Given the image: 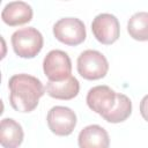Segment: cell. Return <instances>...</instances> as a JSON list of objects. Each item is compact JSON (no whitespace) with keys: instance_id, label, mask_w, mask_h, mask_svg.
I'll use <instances>...</instances> for the list:
<instances>
[{"instance_id":"obj_15","label":"cell","mask_w":148,"mask_h":148,"mask_svg":"<svg viewBox=\"0 0 148 148\" xmlns=\"http://www.w3.org/2000/svg\"><path fill=\"white\" fill-rule=\"evenodd\" d=\"M140 113L142 118L148 121V95H146L140 102Z\"/></svg>"},{"instance_id":"obj_4","label":"cell","mask_w":148,"mask_h":148,"mask_svg":"<svg viewBox=\"0 0 148 148\" xmlns=\"http://www.w3.org/2000/svg\"><path fill=\"white\" fill-rule=\"evenodd\" d=\"M53 35L59 42L66 45L76 46L87 37L86 25L80 18L64 17L54 23Z\"/></svg>"},{"instance_id":"obj_6","label":"cell","mask_w":148,"mask_h":148,"mask_svg":"<svg viewBox=\"0 0 148 148\" xmlns=\"http://www.w3.org/2000/svg\"><path fill=\"white\" fill-rule=\"evenodd\" d=\"M46 120L51 132L59 136L69 135L76 126L75 112L72 109L61 105L51 108L47 112Z\"/></svg>"},{"instance_id":"obj_7","label":"cell","mask_w":148,"mask_h":148,"mask_svg":"<svg viewBox=\"0 0 148 148\" xmlns=\"http://www.w3.org/2000/svg\"><path fill=\"white\" fill-rule=\"evenodd\" d=\"M91 31L95 38L104 44L110 45L113 44L120 35V25L118 18L109 13L98 14L91 23Z\"/></svg>"},{"instance_id":"obj_1","label":"cell","mask_w":148,"mask_h":148,"mask_svg":"<svg viewBox=\"0 0 148 148\" xmlns=\"http://www.w3.org/2000/svg\"><path fill=\"white\" fill-rule=\"evenodd\" d=\"M9 102L18 112L34 111L39 98L45 94V88L39 79L29 74H15L8 81Z\"/></svg>"},{"instance_id":"obj_3","label":"cell","mask_w":148,"mask_h":148,"mask_svg":"<svg viewBox=\"0 0 148 148\" xmlns=\"http://www.w3.org/2000/svg\"><path fill=\"white\" fill-rule=\"evenodd\" d=\"M109 62L103 53L86 50L77 58V72L86 80H99L106 75Z\"/></svg>"},{"instance_id":"obj_9","label":"cell","mask_w":148,"mask_h":148,"mask_svg":"<svg viewBox=\"0 0 148 148\" xmlns=\"http://www.w3.org/2000/svg\"><path fill=\"white\" fill-rule=\"evenodd\" d=\"M32 8L27 2L13 1L3 7L1 18L6 24L10 27H17L30 22L32 18Z\"/></svg>"},{"instance_id":"obj_2","label":"cell","mask_w":148,"mask_h":148,"mask_svg":"<svg viewBox=\"0 0 148 148\" xmlns=\"http://www.w3.org/2000/svg\"><path fill=\"white\" fill-rule=\"evenodd\" d=\"M14 52L21 58H35L43 49L44 39L42 34L34 27L16 30L10 38Z\"/></svg>"},{"instance_id":"obj_14","label":"cell","mask_w":148,"mask_h":148,"mask_svg":"<svg viewBox=\"0 0 148 148\" xmlns=\"http://www.w3.org/2000/svg\"><path fill=\"white\" fill-rule=\"evenodd\" d=\"M132 113V102L124 94H117V102L113 110L104 117V119L109 123L117 124L126 120Z\"/></svg>"},{"instance_id":"obj_12","label":"cell","mask_w":148,"mask_h":148,"mask_svg":"<svg viewBox=\"0 0 148 148\" xmlns=\"http://www.w3.org/2000/svg\"><path fill=\"white\" fill-rule=\"evenodd\" d=\"M22 126L12 118H3L0 124V142L3 148H18L23 141Z\"/></svg>"},{"instance_id":"obj_13","label":"cell","mask_w":148,"mask_h":148,"mask_svg":"<svg viewBox=\"0 0 148 148\" xmlns=\"http://www.w3.org/2000/svg\"><path fill=\"white\" fill-rule=\"evenodd\" d=\"M127 31L135 40H148V13L138 12L133 14L127 22Z\"/></svg>"},{"instance_id":"obj_8","label":"cell","mask_w":148,"mask_h":148,"mask_svg":"<svg viewBox=\"0 0 148 148\" xmlns=\"http://www.w3.org/2000/svg\"><path fill=\"white\" fill-rule=\"evenodd\" d=\"M86 101L90 110L104 118L113 110L117 102V92L108 86H96L89 89Z\"/></svg>"},{"instance_id":"obj_5","label":"cell","mask_w":148,"mask_h":148,"mask_svg":"<svg viewBox=\"0 0 148 148\" xmlns=\"http://www.w3.org/2000/svg\"><path fill=\"white\" fill-rule=\"evenodd\" d=\"M43 71L49 81H64L71 76L72 61L69 56L61 50L50 51L43 60Z\"/></svg>"},{"instance_id":"obj_11","label":"cell","mask_w":148,"mask_h":148,"mask_svg":"<svg viewBox=\"0 0 148 148\" xmlns=\"http://www.w3.org/2000/svg\"><path fill=\"white\" fill-rule=\"evenodd\" d=\"M45 90L46 94L52 98L68 101L77 96L80 90V83L76 77L71 75L64 81H59V82L47 81Z\"/></svg>"},{"instance_id":"obj_10","label":"cell","mask_w":148,"mask_h":148,"mask_svg":"<svg viewBox=\"0 0 148 148\" xmlns=\"http://www.w3.org/2000/svg\"><path fill=\"white\" fill-rule=\"evenodd\" d=\"M77 143L80 148H109L110 138L102 126L89 125L79 133Z\"/></svg>"}]
</instances>
